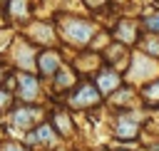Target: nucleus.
Listing matches in <instances>:
<instances>
[{
    "mask_svg": "<svg viewBox=\"0 0 159 151\" xmlns=\"http://www.w3.org/2000/svg\"><path fill=\"white\" fill-rule=\"evenodd\" d=\"M15 101H17V99H15V92L7 89L5 84H0V114H2V119H5V114L15 106Z\"/></svg>",
    "mask_w": 159,
    "mask_h": 151,
    "instance_id": "16",
    "label": "nucleus"
},
{
    "mask_svg": "<svg viewBox=\"0 0 159 151\" xmlns=\"http://www.w3.org/2000/svg\"><path fill=\"white\" fill-rule=\"evenodd\" d=\"M0 151H32L22 139H15V136H2L0 139Z\"/></svg>",
    "mask_w": 159,
    "mask_h": 151,
    "instance_id": "17",
    "label": "nucleus"
},
{
    "mask_svg": "<svg viewBox=\"0 0 159 151\" xmlns=\"http://www.w3.org/2000/svg\"><path fill=\"white\" fill-rule=\"evenodd\" d=\"M92 12H99V10H104L107 5H109V0H82Z\"/></svg>",
    "mask_w": 159,
    "mask_h": 151,
    "instance_id": "21",
    "label": "nucleus"
},
{
    "mask_svg": "<svg viewBox=\"0 0 159 151\" xmlns=\"http://www.w3.org/2000/svg\"><path fill=\"white\" fill-rule=\"evenodd\" d=\"M60 101H62L70 111H87V109H94V106L102 104V94H99V89L94 87V82L80 79Z\"/></svg>",
    "mask_w": 159,
    "mask_h": 151,
    "instance_id": "6",
    "label": "nucleus"
},
{
    "mask_svg": "<svg viewBox=\"0 0 159 151\" xmlns=\"http://www.w3.org/2000/svg\"><path fill=\"white\" fill-rule=\"evenodd\" d=\"M7 69H10V67H7V64L2 62V57H0V84H2V79H5V74H7Z\"/></svg>",
    "mask_w": 159,
    "mask_h": 151,
    "instance_id": "22",
    "label": "nucleus"
},
{
    "mask_svg": "<svg viewBox=\"0 0 159 151\" xmlns=\"http://www.w3.org/2000/svg\"><path fill=\"white\" fill-rule=\"evenodd\" d=\"M47 121L52 124V129L57 131V136L62 141H70L75 136V119H72V111L60 101V104H52L47 106Z\"/></svg>",
    "mask_w": 159,
    "mask_h": 151,
    "instance_id": "9",
    "label": "nucleus"
},
{
    "mask_svg": "<svg viewBox=\"0 0 159 151\" xmlns=\"http://www.w3.org/2000/svg\"><path fill=\"white\" fill-rule=\"evenodd\" d=\"M55 27H57V37L62 45L75 47V50H87L94 37H97V22L87 20L82 15H70V12H57L55 17Z\"/></svg>",
    "mask_w": 159,
    "mask_h": 151,
    "instance_id": "1",
    "label": "nucleus"
},
{
    "mask_svg": "<svg viewBox=\"0 0 159 151\" xmlns=\"http://www.w3.org/2000/svg\"><path fill=\"white\" fill-rule=\"evenodd\" d=\"M144 27H147L149 32H159V12L147 15V17H144Z\"/></svg>",
    "mask_w": 159,
    "mask_h": 151,
    "instance_id": "20",
    "label": "nucleus"
},
{
    "mask_svg": "<svg viewBox=\"0 0 159 151\" xmlns=\"http://www.w3.org/2000/svg\"><path fill=\"white\" fill-rule=\"evenodd\" d=\"M17 32L22 37H27L37 50H42V47H57L60 45L57 27H55V20L52 17H32L22 27H17Z\"/></svg>",
    "mask_w": 159,
    "mask_h": 151,
    "instance_id": "5",
    "label": "nucleus"
},
{
    "mask_svg": "<svg viewBox=\"0 0 159 151\" xmlns=\"http://www.w3.org/2000/svg\"><path fill=\"white\" fill-rule=\"evenodd\" d=\"M0 126H2V114H0Z\"/></svg>",
    "mask_w": 159,
    "mask_h": 151,
    "instance_id": "25",
    "label": "nucleus"
},
{
    "mask_svg": "<svg viewBox=\"0 0 159 151\" xmlns=\"http://www.w3.org/2000/svg\"><path fill=\"white\" fill-rule=\"evenodd\" d=\"M80 82V74L75 72V67L72 64H62L57 72H55V77L47 82V89H50V94H52V99H62L75 84Z\"/></svg>",
    "mask_w": 159,
    "mask_h": 151,
    "instance_id": "10",
    "label": "nucleus"
},
{
    "mask_svg": "<svg viewBox=\"0 0 159 151\" xmlns=\"http://www.w3.org/2000/svg\"><path fill=\"white\" fill-rule=\"evenodd\" d=\"M37 52H40V50H37L27 37H22V35L15 30L10 45H7L5 52H2V62H5L10 69H17V72H35V57H37Z\"/></svg>",
    "mask_w": 159,
    "mask_h": 151,
    "instance_id": "3",
    "label": "nucleus"
},
{
    "mask_svg": "<svg viewBox=\"0 0 159 151\" xmlns=\"http://www.w3.org/2000/svg\"><path fill=\"white\" fill-rule=\"evenodd\" d=\"M55 151H67V149H62V146H57V149H55Z\"/></svg>",
    "mask_w": 159,
    "mask_h": 151,
    "instance_id": "24",
    "label": "nucleus"
},
{
    "mask_svg": "<svg viewBox=\"0 0 159 151\" xmlns=\"http://www.w3.org/2000/svg\"><path fill=\"white\" fill-rule=\"evenodd\" d=\"M62 64H65V52H62V47H42V50L37 52V57H35V74L47 84Z\"/></svg>",
    "mask_w": 159,
    "mask_h": 151,
    "instance_id": "8",
    "label": "nucleus"
},
{
    "mask_svg": "<svg viewBox=\"0 0 159 151\" xmlns=\"http://www.w3.org/2000/svg\"><path fill=\"white\" fill-rule=\"evenodd\" d=\"M139 131V116L137 114H129V111H119L114 116V136L119 141H129L134 139Z\"/></svg>",
    "mask_w": 159,
    "mask_h": 151,
    "instance_id": "13",
    "label": "nucleus"
},
{
    "mask_svg": "<svg viewBox=\"0 0 159 151\" xmlns=\"http://www.w3.org/2000/svg\"><path fill=\"white\" fill-rule=\"evenodd\" d=\"M137 22H132V20H119L117 22V27L112 30V40L114 42H119V45H134L137 42Z\"/></svg>",
    "mask_w": 159,
    "mask_h": 151,
    "instance_id": "14",
    "label": "nucleus"
},
{
    "mask_svg": "<svg viewBox=\"0 0 159 151\" xmlns=\"http://www.w3.org/2000/svg\"><path fill=\"white\" fill-rule=\"evenodd\" d=\"M15 99L25 104H47V84L35 72H17L15 69Z\"/></svg>",
    "mask_w": 159,
    "mask_h": 151,
    "instance_id": "4",
    "label": "nucleus"
},
{
    "mask_svg": "<svg viewBox=\"0 0 159 151\" xmlns=\"http://www.w3.org/2000/svg\"><path fill=\"white\" fill-rule=\"evenodd\" d=\"M35 17V0H7L5 7V20L10 27H22Z\"/></svg>",
    "mask_w": 159,
    "mask_h": 151,
    "instance_id": "11",
    "label": "nucleus"
},
{
    "mask_svg": "<svg viewBox=\"0 0 159 151\" xmlns=\"http://www.w3.org/2000/svg\"><path fill=\"white\" fill-rule=\"evenodd\" d=\"M94 87L99 89V94L102 97H109V94H114L119 87H122V74L114 69V67H109V64H102L97 72H94Z\"/></svg>",
    "mask_w": 159,
    "mask_h": 151,
    "instance_id": "12",
    "label": "nucleus"
},
{
    "mask_svg": "<svg viewBox=\"0 0 159 151\" xmlns=\"http://www.w3.org/2000/svg\"><path fill=\"white\" fill-rule=\"evenodd\" d=\"M47 119V104H25V101H15V106L5 114L2 126L7 136L22 139L27 131H32L37 124H42Z\"/></svg>",
    "mask_w": 159,
    "mask_h": 151,
    "instance_id": "2",
    "label": "nucleus"
},
{
    "mask_svg": "<svg viewBox=\"0 0 159 151\" xmlns=\"http://www.w3.org/2000/svg\"><path fill=\"white\" fill-rule=\"evenodd\" d=\"M144 101L149 104V106H157L159 104V79H154V82H149L147 87H144Z\"/></svg>",
    "mask_w": 159,
    "mask_h": 151,
    "instance_id": "18",
    "label": "nucleus"
},
{
    "mask_svg": "<svg viewBox=\"0 0 159 151\" xmlns=\"http://www.w3.org/2000/svg\"><path fill=\"white\" fill-rule=\"evenodd\" d=\"M22 141L32 149V151H55L60 144H62V139L57 136V131L52 129V124L45 119L42 124H37L32 131H27L25 136H22Z\"/></svg>",
    "mask_w": 159,
    "mask_h": 151,
    "instance_id": "7",
    "label": "nucleus"
},
{
    "mask_svg": "<svg viewBox=\"0 0 159 151\" xmlns=\"http://www.w3.org/2000/svg\"><path fill=\"white\" fill-rule=\"evenodd\" d=\"M149 69L154 72L157 64L149 62L147 54H137V57H132V62H129V72H127V77H132V79H142V77L149 74Z\"/></svg>",
    "mask_w": 159,
    "mask_h": 151,
    "instance_id": "15",
    "label": "nucleus"
},
{
    "mask_svg": "<svg viewBox=\"0 0 159 151\" xmlns=\"http://www.w3.org/2000/svg\"><path fill=\"white\" fill-rule=\"evenodd\" d=\"M2 136H5V126H0V139H2Z\"/></svg>",
    "mask_w": 159,
    "mask_h": 151,
    "instance_id": "23",
    "label": "nucleus"
},
{
    "mask_svg": "<svg viewBox=\"0 0 159 151\" xmlns=\"http://www.w3.org/2000/svg\"><path fill=\"white\" fill-rule=\"evenodd\" d=\"M142 50H144V52H149V57H159V42H157L154 37L142 40Z\"/></svg>",
    "mask_w": 159,
    "mask_h": 151,
    "instance_id": "19",
    "label": "nucleus"
}]
</instances>
